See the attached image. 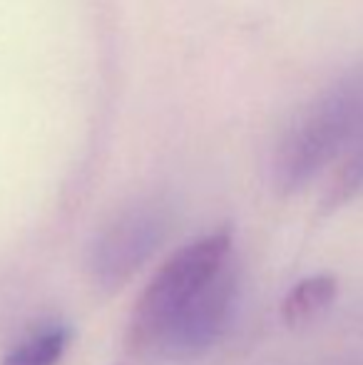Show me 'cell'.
I'll return each instance as SVG.
<instances>
[{"mask_svg":"<svg viewBox=\"0 0 363 365\" xmlns=\"http://www.w3.org/2000/svg\"><path fill=\"white\" fill-rule=\"evenodd\" d=\"M232 249V231L217 229L184 244L157 269L127 326L135 356L187 363L222 341L239 298Z\"/></svg>","mask_w":363,"mask_h":365,"instance_id":"6da1fadb","label":"cell"},{"mask_svg":"<svg viewBox=\"0 0 363 365\" xmlns=\"http://www.w3.org/2000/svg\"><path fill=\"white\" fill-rule=\"evenodd\" d=\"M363 137V65L341 75L294 117L272 154L281 194L309 187Z\"/></svg>","mask_w":363,"mask_h":365,"instance_id":"7a4b0ae2","label":"cell"},{"mask_svg":"<svg viewBox=\"0 0 363 365\" xmlns=\"http://www.w3.org/2000/svg\"><path fill=\"white\" fill-rule=\"evenodd\" d=\"M172 229V209L162 199H145L120 212L90 246L92 284L117 291L157 254Z\"/></svg>","mask_w":363,"mask_h":365,"instance_id":"3957f363","label":"cell"},{"mask_svg":"<svg viewBox=\"0 0 363 365\" xmlns=\"http://www.w3.org/2000/svg\"><path fill=\"white\" fill-rule=\"evenodd\" d=\"M339 293V281L331 274H314L301 279L281 303V316L289 326H304L319 318Z\"/></svg>","mask_w":363,"mask_h":365,"instance_id":"277c9868","label":"cell"},{"mask_svg":"<svg viewBox=\"0 0 363 365\" xmlns=\"http://www.w3.org/2000/svg\"><path fill=\"white\" fill-rule=\"evenodd\" d=\"M70 336L73 333L63 323L43 326L10 348L8 356L3 358V365H58L70 346Z\"/></svg>","mask_w":363,"mask_h":365,"instance_id":"5b68a950","label":"cell"},{"mask_svg":"<svg viewBox=\"0 0 363 365\" xmlns=\"http://www.w3.org/2000/svg\"><path fill=\"white\" fill-rule=\"evenodd\" d=\"M361 194H363V137L336 164V172L331 177L329 189H326L324 207L326 209L344 207V204H349L351 199L361 197Z\"/></svg>","mask_w":363,"mask_h":365,"instance_id":"8992f818","label":"cell"}]
</instances>
